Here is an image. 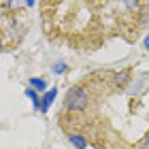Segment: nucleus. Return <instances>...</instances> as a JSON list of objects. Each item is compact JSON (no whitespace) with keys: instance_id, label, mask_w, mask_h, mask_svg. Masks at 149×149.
Listing matches in <instances>:
<instances>
[{"instance_id":"4","label":"nucleus","mask_w":149,"mask_h":149,"mask_svg":"<svg viewBox=\"0 0 149 149\" xmlns=\"http://www.w3.org/2000/svg\"><path fill=\"white\" fill-rule=\"evenodd\" d=\"M26 96H28V98L32 100V104H34V109H40V100H43V98H38V94H36V90H34V87H30V90H26Z\"/></svg>"},{"instance_id":"2","label":"nucleus","mask_w":149,"mask_h":149,"mask_svg":"<svg viewBox=\"0 0 149 149\" xmlns=\"http://www.w3.org/2000/svg\"><path fill=\"white\" fill-rule=\"evenodd\" d=\"M56 96H58V87H51L49 92H45L43 100H40V111H43V113H47V111H49V107L53 104V100H56Z\"/></svg>"},{"instance_id":"6","label":"nucleus","mask_w":149,"mask_h":149,"mask_svg":"<svg viewBox=\"0 0 149 149\" xmlns=\"http://www.w3.org/2000/svg\"><path fill=\"white\" fill-rule=\"evenodd\" d=\"M128 79H130V70H121V72H117V77H115V83H117V85H124Z\"/></svg>"},{"instance_id":"8","label":"nucleus","mask_w":149,"mask_h":149,"mask_svg":"<svg viewBox=\"0 0 149 149\" xmlns=\"http://www.w3.org/2000/svg\"><path fill=\"white\" fill-rule=\"evenodd\" d=\"M121 2H124V6H126V9L134 11V9H139V2H141V0H121Z\"/></svg>"},{"instance_id":"3","label":"nucleus","mask_w":149,"mask_h":149,"mask_svg":"<svg viewBox=\"0 0 149 149\" xmlns=\"http://www.w3.org/2000/svg\"><path fill=\"white\" fill-rule=\"evenodd\" d=\"M68 141L74 145V149H85V145H87V141H85L83 136H81V134H70Z\"/></svg>"},{"instance_id":"9","label":"nucleus","mask_w":149,"mask_h":149,"mask_svg":"<svg viewBox=\"0 0 149 149\" xmlns=\"http://www.w3.org/2000/svg\"><path fill=\"white\" fill-rule=\"evenodd\" d=\"M141 149H149V134H147V139L143 141V145H141Z\"/></svg>"},{"instance_id":"1","label":"nucleus","mask_w":149,"mask_h":149,"mask_svg":"<svg viewBox=\"0 0 149 149\" xmlns=\"http://www.w3.org/2000/svg\"><path fill=\"white\" fill-rule=\"evenodd\" d=\"M87 107V92L83 87H70L64 100V109L68 111H83Z\"/></svg>"},{"instance_id":"10","label":"nucleus","mask_w":149,"mask_h":149,"mask_svg":"<svg viewBox=\"0 0 149 149\" xmlns=\"http://www.w3.org/2000/svg\"><path fill=\"white\" fill-rule=\"evenodd\" d=\"M143 45H145V49H147V51H149V34H147V36H145V43H143Z\"/></svg>"},{"instance_id":"11","label":"nucleus","mask_w":149,"mask_h":149,"mask_svg":"<svg viewBox=\"0 0 149 149\" xmlns=\"http://www.w3.org/2000/svg\"><path fill=\"white\" fill-rule=\"evenodd\" d=\"M34 2H36V0H26V4H28V6H34Z\"/></svg>"},{"instance_id":"5","label":"nucleus","mask_w":149,"mask_h":149,"mask_svg":"<svg viewBox=\"0 0 149 149\" xmlns=\"http://www.w3.org/2000/svg\"><path fill=\"white\" fill-rule=\"evenodd\" d=\"M30 87H34L36 92H45L47 90V83L43 79H30Z\"/></svg>"},{"instance_id":"7","label":"nucleus","mask_w":149,"mask_h":149,"mask_svg":"<svg viewBox=\"0 0 149 149\" xmlns=\"http://www.w3.org/2000/svg\"><path fill=\"white\" fill-rule=\"evenodd\" d=\"M66 70H68L66 62H56V64H53V72H56V74H62V72H66Z\"/></svg>"}]
</instances>
